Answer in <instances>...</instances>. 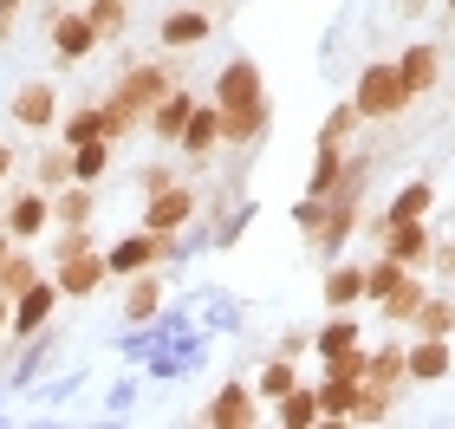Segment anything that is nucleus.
Listing matches in <instances>:
<instances>
[{"instance_id":"nucleus-26","label":"nucleus","mask_w":455,"mask_h":429,"mask_svg":"<svg viewBox=\"0 0 455 429\" xmlns=\"http://www.w3.org/2000/svg\"><path fill=\"white\" fill-rule=\"evenodd\" d=\"M280 423L286 429H313L319 423V391H299V384H293V391L280 397Z\"/></svg>"},{"instance_id":"nucleus-5","label":"nucleus","mask_w":455,"mask_h":429,"mask_svg":"<svg viewBox=\"0 0 455 429\" xmlns=\"http://www.w3.org/2000/svg\"><path fill=\"white\" fill-rule=\"evenodd\" d=\"M92 52H98L92 13H59L52 20V59H59V66H72V59H92Z\"/></svg>"},{"instance_id":"nucleus-37","label":"nucleus","mask_w":455,"mask_h":429,"mask_svg":"<svg viewBox=\"0 0 455 429\" xmlns=\"http://www.w3.org/2000/svg\"><path fill=\"white\" fill-rule=\"evenodd\" d=\"M7 170H13V150H7V143H0V182H7Z\"/></svg>"},{"instance_id":"nucleus-29","label":"nucleus","mask_w":455,"mask_h":429,"mask_svg":"<svg viewBox=\"0 0 455 429\" xmlns=\"http://www.w3.org/2000/svg\"><path fill=\"white\" fill-rule=\"evenodd\" d=\"M417 332L423 338H449L455 332V299H423L417 306Z\"/></svg>"},{"instance_id":"nucleus-30","label":"nucleus","mask_w":455,"mask_h":429,"mask_svg":"<svg viewBox=\"0 0 455 429\" xmlns=\"http://www.w3.org/2000/svg\"><path fill=\"white\" fill-rule=\"evenodd\" d=\"M364 364H371V352H358V345H345V352H332V358H325V377L364 384Z\"/></svg>"},{"instance_id":"nucleus-19","label":"nucleus","mask_w":455,"mask_h":429,"mask_svg":"<svg viewBox=\"0 0 455 429\" xmlns=\"http://www.w3.org/2000/svg\"><path fill=\"white\" fill-rule=\"evenodd\" d=\"M429 202H436V189H429V182H410V189H397V202L378 215V228H390V221H423Z\"/></svg>"},{"instance_id":"nucleus-38","label":"nucleus","mask_w":455,"mask_h":429,"mask_svg":"<svg viewBox=\"0 0 455 429\" xmlns=\"http://www.w3.org/2000/svg\"><path fill=\"white\" fill-rule=\"evenodd\" d=\"M7 248H13V241H7V234H0V260H7Z\"/></svg>"},{"instance_id":"nucleus-36","label":"nucleus","mask_w":455,"mask_h":429,"mask_svg":"<svg viewBox=\"0 0 455 429\" xmlns=\"http://www.w3.org/2000/svg\"><path fill=\"white\" fill-rule=\"evenodd\" d=\"M7 325H13V299L0 293V332H7Z\"/></svg>"},{"instance_id":"nucleus-25","label":"nucleus","mask_w":455,"mask_h":429,"mask_svg":"<svg viewBox=\"0 0 455 429\" xmlns=\"http://www.w3.org/2000/svg\"><path fill=\"white\" fill-rule=\"evenodd\" d=\"M209 39V13H170L163 20V46H202Z\"/></svg>"},{"instance_id":"nucleus-21","label":"nucleus","mask_w":455,"mask_h":429,"mask_svg":"<svg viewBox=\"0 0 455 429\" xmlns=\"http://www.w3.org/2000/svg\"><path fill=\"white\" fill-rule=\"evenodd\" d=\"M339 176H345V156H339V143H319V156H313V176H306V195H332V189H339Z\"/></svg>"},{"instance_id":"nucleus-9","label":"nucleus","mask_w":455,"mask_h":429,"mask_svg":"<svg viewBox=\"0 0 455 429\" xmlns=\"http://www.w3.org/2000/svg\"><path fill=\"white\" fill-rule=\"evenodd\" d=\"M13 124H27V131L59 124V91L46 85V78H33V85H20V91H13Z\"/></svg>"},{"instance_id":"nucleus-34","label":"nucleus","mask_w":455,"mask_h":429,"mask_svg":"<svg viewBox=\"0 0 455 429\" xmlns=\"http://www.w3.org/2000/svg\"><path fill=\"white\" fill-rule=\"evenodd\" d=\"M286 391H293V364H286V358H274V364H267V371H260V397H286Z\"/></svg>"},{"instance_id":"nucleus-15","label":"nucleus","mask_w":455,"mask_h":429,"mask_svg":"<svg viewBox=\"0 0 455 429\" xmlns=\"http://www.w3.org/2000/svg\"><path fill=\"white\" fill-rule=\"evenodd\" d=\"M98 209V195H92V182H66V189L52 195V221H66V228H85Z\"/></svg>"},{"instance_id":"nucleus-8","label":"nucleus","mask_w":455,"mask_h":429,"mask_svg":"<svg viewBox=\"0 0 455 429\" xmlns=\"http://www.w3.org/2000/svg\"><path fill=\"white\" fill-rule=\"evenodd\" d=\"M182 156H196V163H209L221 150V105H196L189 111V124H182Z\"/></svg>"},{"instance_id":"nucleus-24","label":"nucleus","mask_w":455,"mask_h":429,"mask_svg":"<svg viewBox=\"0 0 455 429\" xmlns=\"http://www.w3.org/2000/svg\"><path fill=\"white\" fill-rule=\"evenodd\" d=\"M39 280V267H33V254H20V248H7V260H0V293L7 299H20L27 286Z\"/></svg>"},{"instance_id":"nucleus-33","label":"nucleus","mask_w":455,"mask_h":429,"mask_svg":"<svg viewBox=\"0 0 455 429\" xmlns=\"http://www.w3.org/2000/svg\"><path fill=\"white\" fill-rule=\"evenodd\" d=\"M124 20H131V0H98V7H92V27H98V39H105V33H117Z\"/></svg>"},{"instance_id":"nucleus-35","label":"nucleus","mask_w":455,"mask_h":429,"mask_svg":"<svg viewBox=\"0 0 455 429\" xmlns=\"http://www.w3.org/2000/svg\"><path fill=\"white\" fill-rule=\"evenodd\" d=\"M345 345H358V325H351V319H332V325H325V332H319V358L345 352Z\"/></svg>"},{"instance_id":"nucleus-32","label":"nucleus","mask_w":455,"mask_h":429,"mask_svg":"<svg viewBox=\"0 0 455 429\" xmlns=\"http://www.w3.org/2000/svg\"><path fill=\"white\" fill-rule=\"evenodd\" d=\"M39 182H46V189H66L72 182V150H46L39 156Z\"/></svg>"},{"instance_id":"nucleus-40","label":"nucleus","mask_w":455,"mask_h":429,"mask_svg":"<svg viewBox=\"0 0 455 429\" xmlns=\"http://www.w3.org/2000/svg\"><path fill=\"white\" fill-rule=\"evenodd\" d=\"M449 13H455V0H449Z\"/></svg>"},{"instance_id":"nucleus-39","label":"nucleus","mask_w":455,"mask_h":429,"mask_svg":"<svg viewBox=\"0 0 455 429\" xmlns=\"http://www.w3.org/2000/svg\"><path fill=\"white\" fill-rule=\"evenodd\" d=\"M202 7H215V0H202Z\"/></svg>"},{"instance_id":"nucleus-14","label":"nucleus","mask_w":455,"mask_h":429,"mask_svg":"<svg viewBox=\"0 0 455 429\" xmlns=\"http://www.w3.org/2000/svg\"><path fill=\"white\" fill-rule=\"evenodd\" d=\"M46 221H52V195H39V189H33V195H20L13 209H7V234H13V241H33L39 228H46Z\"/></svg>"},{"instance_id":"nucleus-12","label":"nucleus","mask_w":455,"mask_h":429,"mask_svg":"<svg viewBox=\"0 0 455 429\" xmlns=\"http://www.w3.org/2000/svg\"><path fill=\"white\" fill-rule=\"evenodd\" d=\"M378 241H384V254H390V260H403V267H417V260L429 254L423 221H390V228H378Z\"/></svg>"},{"instance_id":"nucleus-10","label":"nucleus","mask_w":455,"mask_h":429,"mask_svg":"<svg viewBox=\"0 0 455 429\" xmlns=\"http://www.w3.org/2000/svg\"><path fill=\"white\" fill-rule=\"evenodd\" d=\"M209 423H215V429H254V423H260L254 391H247V384H221L215 403H209Z\"/></svg>"},{"instance_id":"nucleus-2","label":"nucleus","mask_w":455,"mask_h":429,"mask_svg":"<svg viewBox=\"0 0 455 429\" xmlns=\"http://www.w3.org/2000/svg\"><path fill=\"white\" fill-rule=\"evenodd\" d=\"M176 254V234H163V228H143V234H124L117 248H105V267L111 274H150L156 260H170Z\"/></svg>"},{"instance_id":"nucleus-22","label":"nucleus","mask_w":455,"mask_h":429,"mask_svg":"<svg viewBox=\"0 0 455 429\" xmlns=\"http://www.w3.org/2000/svg\"><path fill=\"white\" fill-rule=\"evenodd\" d=\"M397 377H410V352H397V345L371 352V364H364V384H384V391H397Z\"/></svg>"},{"instance_id":"nucleus-17","label":"nucleus","mask_w":455,"mask_h":429,"mask_svg":"<svg viewBox=\"0 0 455 429\" xmlns=\"http://www.w3.org/2000/svg\"><path fill=\"white\" fill-rule=\"evenodd\" d=\"M267 131V98L260 105H235V111H221V143H254Z\"/></svg>"},{"instance_id":"nucleus-28","label":"nucleus","mask_w":455,"mask_h":429,"mask_svg":"<svg viewBox=\"0 0 455 429\" xmlns=\"http://www.w3.org/2000/svg\"><path fill=\"white\" fill-rule=\"evenodd\" d=\"M156 306H163V286H156L150 274H137L131 299H124V319H131V325H143V319H156Z\"/></svg>"},{"instance_id":"nucleus-27","label":"nucleus","mask_w":455,"mask_h":429,"mask_svg":"<svg viewBox=\"0 0 455 429\" xmlns=\"http://www.w3.org/2000/svg\"><path fill=\"white\" fill-rule=\"evenodd\" d=\"M364 299V267H332L325 274V306H358Z\"/></svg>"},{"instance_id":"nucleus-6","label":"nucleus","mask_w":455,"mask_h":429,"mask_svg":"<svg viewBox=\"0 0 455 429\" xmlns=\"http://www.w3.org/2000/svg\"><path fill=\"white\" fill-rule=\"evenodd\" d=\"M215 105L235 111V105H260V66L254 59H228L221 78H215Z\"/></svg>"},{"instance_id":"nucleus-13","label":"nucleus","mask_w":455,"mask_h":429,"mask_svg":"<svg viewBox=\"0 0 455 429\" xmlns=\"http://www.w3.org/2000/svg\"><path fill=\"white\" fill-rule=\"evenodd\" d=\"M189 111H196V98L170 85V91H163L156 105H150V131H156L163 143H176V137H182V124H189Z\"/></svg>"},{"instance_id":"nucleus-20","label":"nucleus","mask_w":455,"mask_h":429,"mask_svg":"<svg viewBox=\"0 0 455 429\" xmlns=\"http://www.w3.org/2000/svg\"><path fill=\"white\" fill-rule=\"evenodd\" d=\"M111 170V137H92V143H72V182H98Z\"/></svg>"},{"instance_id":"nucleus-31","label":"nucleus","mask_w":455,"mask_h":429,"mask_svg":"<svg viewBox=\"0 0 455 429\" xmlns=\"http://www.w3.org/2000/svg\"><path fill=\"white\" fill-rule=\"evenodd\" d=\"M92 137H105V105H98V111H72V117H66V143H92Z\"/></svg>"},{"instance_id":"nucleus-4","label":"nucleus","mask_w":455,"mask_h":429,"mask_svg":"<svg viewBox=\"0 0 455 429\" xmlns=\"http://www.w3.org/2000/svg\"><path fill=\"white\" fill-rule=\"evenodd\" d=\"M59 299H66V293H59V280H33L27 293L13 299V325H7V332H13V338H33L39 325L59 313Z\"/></svg>"},{"instance_id":"nucleus-1","label":"nucleus","mask_w":455,"mask_h":429,"mask_svg":"<svg viewBox=\"0 0 455 429\" xmlns=\"http://www.w3.org/2000/svg\"><path fill=\"white\" fill-rule=\"evenodd\" d=\"M351 111H358V117H397V111H410L403 72L397 66H364L358 91H351Z\"/></svg>"},{"instance_id":"nucleus-11","label":"nucleus","mask_w":455,"mask_h":429,"mask_svg":"<svg viewBox=\"0 0 455 429\" xmlns=\"http://www.w3.org/2000/svg\"><path fill=\"white\" fill-rule=\"evenodd\" d=\"M397 72H403V91H410V105L436 85V72H443V52L436 46H410L403 59H397Z\"/></svg>"},{"instance_id":"nucleus-7","label":"nucleus","mask_w":455,"mask_h":429,"mask_svg":"<svg viewBox=\"0 0 455 429\" xmlns=\"http://www.w3.org/2000/svg\"><path fill=\"white\" fill-rule=\"evenodd\" d=\"M351 228H358V202H351L345 189L325 202V215H319V228H313V248L319 254H339L345 241H351Z\"/></svg>"},{"instance_id":"nucleus-18","label":"nucleus","mask_w":455,"mask_h":429,"mask_svg":"<svg viewBox=\"0 0 455 429\" xmlns=\"http://www.w3.org/2000/svg\"><path fill=\"white\" fill-rule=\"evenodd\" d=\"M351 410H358V384L325 377L319 384V423H351Z\"/></svg>"},{"instance_id":"nucleus-3","label":"nucleus","mask_w":455,"mask_h":429,"mask_svg":"<svg viewBox=\"0 0 455 429\" xmlns=\"http://www.w3.org/2000/svg\"><path fill=\"white\" fill-rule=\"evenodd\" d=\"M189 221H196V189H182V182H163V189L143 202V228L176 234V228H189Z\"/></svg>"},{"instance_id":"nucleus-16","label":"nucleus","mask_w":455,"mask_h":429,"mask_svg":"<svg viewBox=\"0 0 455 429\" xmlns=\"http://www.w3.org/2000/svg\"><path fill=\"white\" fill-rule=\"evenodd\" d=\"M449 364H455L449 338H423L417 352H410V377H417V384H436V377H449Z\"/></svg>"},{"instance_id":"nucleus-23","label":"nucleus","mask_w":455,"mask_h":429,"mask_svg":"<svg viewBox=\"0 0 455 429\" xmlns=\"http://www.w3.org/2000/svg\"><path fill=\"white\" fill-rule=\"evenodd\" d=\"M423 299H429V293H423V280H417V274H410V267H403V280H397V286H390V293H384L378 306H384V313H390V319H417V306H423Z\"/></svg>"}]
</instances>
